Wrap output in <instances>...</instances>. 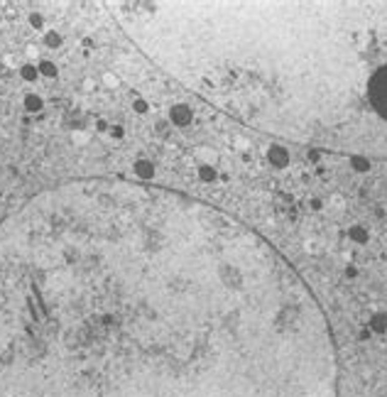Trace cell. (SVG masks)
<instances>
[{"label":"cell","mask_w":387,"mask_h":397,"mask_svg":"<svg viewBox=\"0 0 387 397\" xmlns=\"http://www.w3.org/2000/svg\"><path fill=\"white\" fill-rule=\"evenodd\" d=\"M135 174L140 176L142 182H147V179L155 176V165L147 162V160H140V162H135Z\"/></svg>","instance_id":"cell-3"},{"label":"cell","mask_w":387,"mask_h":397,"mask_svg":"<svg viewBox=\"0 0 387 397\" xmlns=\"http://www.w3.org/2000/svg\"><path fill=\"white\" fill-rule=\"evenodd\" d=\"M37 69H39V74H45V76H56V66L52 64V62H42Z\"/></svg>","instance_id":"cell-6"},{"label":"cell","mask_w":387,"mask_h":397,"mask_svg":"<svg viewBox=\"0 0 387 397\" xmlns=\"http://www.w3.org/2000/svg\"><path fill=\"white\" fill-rule=\"evenodd\" d=\"M30 22H32V27H37V30H39V27L45 25V17H42V15H37V12H32V15H30Z\"/></svg>","instance_id":"cell-10"},{"label":"cell","mask_w":387,"mask_h":397,"mask_svg":"<svg viewBox=\"0 0 387 397\" xmlns=\"http://www.w3.org/2000/svg\"><path fill=\"white\" fill-rule=\"evenodd\" d=\"M45 44L47 47H52V49H56V47L62 44V37H59L56 32H47L45 34Z\"/></svg>","instance_id":"cell-7"},{"label":"cell","mask_w":387,"mask_h":397,"mask_svg":"<svg viewBox=\"0 0 387 397\" xmlns=\"http://www.w3.org/2000/svg\"><path fill=\"white\" fill-rule=\"evenodd\" d=\"M135 34L172 76L260 135L387 160V0L147 5Z\"/></svg>","instance_id":"cell-2"},{"label":"cell","mask_w":387,"mask_h":397,"mask_svg":"<svg viewBox=\"0 0 387 397\" xmlns=\"http://www.w3.org/2000/svg\"><path fill=\"white\" fill-rule=\"evenodd\" d=\"M0 397H341L316 292L203 198L76 184L0 231Z\"/></svg>","instance_id":"cell-1"},{"label":"cell","mask_w":387,"mask_h":397,"mask_svg":"<svg viewBox=\"0 0 387 397\" xmlns=\"http://www.w3.org/2000/svg\"><path fill=\"white\" fill-rule=\"evenodd\" d=\"M373 329H375L377 333H382V331L387 329V324H385V316H382V314H380V316H375V319H373Z\"/></svg>","instance_id":"cell-9"},{"label":"cell","mask_w":387,"mask_h":397,"mask_svg":"<svg viewBox=\"0 0 387 397\" xmlns=\"http://www.w3.org/2000/svg\"><path fill=\"white\" fill-rule=\"evenodd\" d=\"M20 76L25 78V81H37V76H39V69L34 64H25L23 69H20Z\"/></svg>","instance_id":"cell-4"},{"label":"cell","mask_w":387,"mask_h":397,"mask_svg":"<svg viewBox=\"0 0 387 397\" xmlns=\"http://www.w3.org/2000/svg\"><path fill=\"white\" fill-rule=\"evenodd\" d=\"M270 157H277V160H279V167L284 165V160H287V154H284L282 147H272V150H270Z\"/></svg>","instance_id":"cell-8"},{"label":"cell","mask_w":387,"mask_h":397,"mask_svg":"<svg viewBox=\"0 0 387 397\" xmlns=\"http://www.w3.org/2000/svg\"><path fill=\"white\" fill-rule=\"evenodd\" d=\"M113 135H115V137H123V128H113Z\"/></svg>","instance_id":"cell-12"},{"label":"cell","mask_w":387,"mask_h":397,"mask_svg":"<svg viewBox=\"0 0 387 397\" xmlns=\"http://www.w3.org/2000/svg\"><path fill=\"white\" fill-rule=\"evenodd\" d=\"M135 110H137V113H147V108H150V106H147V101H142V98H135Z\"/></svg>","instance_id":"cell-11"},{"label":"cell","mask_w":387,"mask_h":397,"mask_svg":"<svg viewBox=\"0 0 387 397\" xmlns=\"http://www.w3.org/2000/svg\"><path fill=\"white\" fill-rule=\"evenodd\" d=\"M25 108L30 110V113H37V110L42 108V98H39V96H34V93L25 96Z\"/></svg>","instance_id":"cell-5"}]
</instances>
